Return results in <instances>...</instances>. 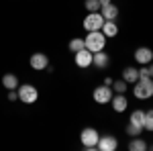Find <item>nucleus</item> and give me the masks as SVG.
I'll list each match as a JSON object with an SVG mask.
<instances>
[{"label": "nucleus", "instance_id": "nucleus-14", "mask_svg": "<svg viewBox=\"0 0 153 151\" xmlns=\"http://www.w3.org/2000/svg\"><path fill=\"white\" fill-rule=\"evenodd\" d=\"M100 14L104 16V21H117L118 6H114V4L110 2V4H106V6H102V8H100Z\"/></svg>", "mask_w": 153, "mask_h": 151}, {"label": "nucleus", "instance_id": "nucleus-16", "mask_svg": "<svg viewBox=\"0 0 153 151\" xmlns=\"http://www.w3.org/2000/svg\"><path fill=\"white\" fill-rule=\"evenodd\" d=\"M123 80L127 82V84H135V82L139 80V70H135V68H125L123 70Z\"/></svg>", "mask_w": 153, "mask_h": 151}, {"label": "nucleus", "instance_id": "nucleus-8", "mask_svg": "<svg viewBox=\"0 0 153 151\" xmlns=\"http://www.w3.org/2000/svg\"><path fill=\"white\" fill-rule=\"evenodd\" d=\"M29 63H31V68H33V70L43 71V70H47V65H49V57L45 55V53L37 51V53H33V55H31Z\"/></svg>", "mask_w": 153, "mask_h": 151}, {"label": "nucleus", "instance_id": "nucleus-25", "mask_svg": "<svg viewBox=\"0 0 153 151\" xmlns=\"http://www.w3.org/2000/svg\"><path fill=\"white\" fill-rule=\"evenodd\" d=\"M98 2H100V8H102V6H106V4H110L112 0H98Z\"/></svg>", "mask_w": 153, "mask_h": 151}, {"label": "nucleus", "instance_id": "nucleus-26", "mask_svg": "<svg viewBox=\"0 0 153 151\" xmlns=\"http://www.w3.org/2000/svg\"><path fill=\"white\" fill-rule=\"evenodd\" d=\"M147 70H149V76H151V78H153V61H151V63H149V65H147Z\"/></svg>", "mask_w": 153, "mask_h": 151}, {"label": "nucleus", "instance_id": "nucleus-9", "mask_svg": "<svg viewBox=\"0 0 153 151\" xmlns=\"http://www.w3.org/2000/svg\"><path fill=\"white\" fill-rule=\"evenodd\" d=\"M135 61L141 65H149L153 61V49L149 47H137L135 49Z\"/></svg>", "mask_w": 153, "mask_h": 151}, {"label": "nucleus", "instance_id": "nucleus-15", "mask_svg": "<svg viewBox=\"0 0 153 151\" xmlns=\"http://www.w3.org/2000/svg\"><path fill=\"white\" fill-rule=\"evenodd\" d=\"M2 86H4L6 90H16V88H19V78H16L14 74H4V76H2Z\"/></svg>", "mask_w": 153, "mask_h": 151}, {"label": "nucleus", "instance_id": "nucleus-2", "mask_svg": "<svg viewBox=\"0 0 153 151\" xmlns=\"http://www.w3.org/2000/svg\"><path fill=\"white\" fill-rule=\"evenodd\" d=\"M84 43H86V49L96 53V51H102L106 47V37L102 31H88V35L84 37Z\"/></svg>", "mask_w": 153, "mask_h": 151}, {"label": "nucleus", "instance_id": "nucleus-19", "mask_svg": "<svg viewBox=\"0 0 153 151\" xmlns=\"http://www.w3.org/2000/svg\"><path fill=\"white\" fill-rule=\"evenodd\" d=\"M129 121L135 123V125H139V127H143V123H145V110H133Z\"/></svg>", "mask_w": 153, "mask_h": 151}, {"label": "nucleus", "instance_id": "nucleus-17", "mask_svg": "<svg viewBox=\"0 0 153 151\" xmlns=\"http://www.w3.org/2000/svg\"><path fill=\"white\" fill-rule=\"evenodd\" d=\"M129 151H147V143L141 139V135L129 141Z\"/></svg>", "mask_w": 153, "mask_h": 151}, {"label": "nucleus", "instance_id": "nucleus-1", "mask_svg": "<svg viewBox=\"0 0 153 151\" xmlns=\"http://www.w3.org/2000/svg\"><path fill=\"white\" fill-rule=\"evenodd\" d=\"M133 94H135V98H139V100H147V98H151L153 96V78H139V80L133 84Z\"/></svg>", "mask_w": 153, "mask_h": 151}, {"label": "nucleus", "instance_id": "nucleus-3", "mask_svg": "<svg viewBox=\"0 0 153 151\" xmlns=\"http://www.w3.org/2000/svg\"><path fill=\"white\" fill-rule=\"evenodd\" d=\"M98 139H100V135H98V131H96L94 127H86V129H82V133H80V141H82L84 149H88V151L98 149Z\"/></svg>", "mask_w": 153, "mask_h": 151}, {"label": "nucleus", "instance_id": "nucleus-10", "mask_svg": "<svg viewBox=\"0 0 153 151\" xmlns=\"http://www.w3.org/2000/svg\"><path fill=\"white\" fill-rule=\"evenodd\" d=\"M118 147V141L112 135H104L98 139V151H114Z\"/></svg>", "mask_w": 153, "mask_h": 151}, {"label": "nucleus", "instance_id": "nucleus-5", "mask_svg": "<svg viewBox=\"0 0 153 151\" xmlns=\"http://www.w3.org/2000/svg\"><path fill=\"white\" fill-rule=\"evenodd\" d=\"M112 96H114L112 88H110V86H106V84L96 86L94 92H92V98H94V102H98V104H108V102L112 100Z\"/></svg>", "mask_w": 153, "mask_h": 151}, {"label": "nucleus", "instance_id": "nucleus-24", "mask_svg": "<svg viewBox=\"0 0 153 151\" xmlns=\"http://www.w3.org/2000/svg\"><path fill=\"white\" fill-rule=\"evenodd\" d=\"M8 100H10V102L19 100V92H16V90H8Z\"/></svg>", "mask_w": 153, "mask_h": 151}, {"label": "nucleus", "instance_id": "nucleus-20", "mask_svg": "<svg viewBox=\"0 0 153 151\" xmlns=\"http://www.w3.org/2000/svg\"><path fill=\"white\" fill-rule=\"evenodd\" d=\"M70 51L71 53H76V51H80V49H84V47H86V43H84V39L82 37H76V39H71L70 41Z\"/></svg>", "mask_w": 153, "mask_h": 151}, {"label": "nucleus", "instance_id": "nucleus-12", "mask_svg": "<svg viewBox=\"0 0 153 151\" xmlns=\"http://www.w3.org/2000/svg\"><path fill=\"white\" fill-rule=\"evenodd\" d=\"M110 104H112V108H114V112H125L127 106H129V100H127L125 94H117V96H112Z\"/></svg>", "mask_w": 153, "mask_h": 151}, {"label": "nucleus", "instance_id": "nucleus-4", "mask_svg": "<svg viewBox=\"0 0 153 151\" xmlns=\"http://www.w3.org/2000/svg\"><path fill=\"white\" fill-rule=\"evenodd\" d=\"M16 92H19V100L25 102V104H35L39 100V90L33 84H19Z\"/></svg>", "mask_w": 153, "mask_h": 151}, {"label": "nucleus", "instance_id": "nucleus-6", "mask_svg": "<svg viewBox=\"0 0 153 151\" xmlns=\"http://www.w3.org/2000/svg\"><path fill=\"white\" fill-rule=\"evenodd\" d=\"M82 25H84L86 31H100L102 25H104V16L100 14V10H98V12H88Z\"/></svg>", "mask_w": 153, "mask_h": 151}, {"label": "nucleus", "instance_id": "nucleus-11", "mask_svg": "<svg viewBox=\"0 0 153 151\" xmlns=\"http://www.w3.org/2000/svg\"><path fill=\"white\" fill-rule=\"evenodd\" d=\"M108 63H110V55L104 53V49L94 53V57H92V65H96L98 70H106V68H108Z\"/></svg>", "mask_w": 153, "mask_h": 151}, {"label": "nucleus", "instance_id": "nucleus-22", "mask_svg": "<svg viewBox=\"0 0 153 151\" xmlns=\"http://www.w3.org/2000/svg\"><path fill=\"white\" fill-rule=\"evenodd\" d=\"M112 88H114V92L117 94H125L127 92V88H129V84L125 80H117V82H112Z\"/></svg>", "mask_w": 153, "mask_h": 151}, {"label": "nucleus", "instance_id": "nucleus-18", "mask_svg": "<svg viewBox=\"0 0 153 151\" xmlns=\"http://www.w3.org/2000/svg\"><path fill=\"white\" fill-rule=\"evenodd\" d=\"M143 131H145L143 127H139V125H135V123H131V121H129V125L125 127V133H127L129 137H139V135H141Z\"/></svg>", "mask_w": 153, "mask_h": 151}, {"label": "nucleus", "instance_id": "nucleus-23", "mask_svg": "<svg viewBox=\"0 0 153 151\" xmlns=\"http://www.w3.org/2000/svg\"><path fill=\"white\" fill-rule=\"evenodd\" d=\"M84 6H86V10H88V12H98V10H100V2H98V0H86Z\"/></svg>", "mask_w": 153, "mask_h": 151}, {"label": "nucleus", "instance_id": "nucleus-13", "mask_svg": "<svg viewBox=\"0 0 153 151\" xmlns=\"http://www.w3.org/2000/svg\"><path fill=\"white\" fill-rule=\"evenodd\" d=\"M100 31L104 33L106 39H114V37L118 35V25L114 23V21H104V25H102Z\"/></svg>", "mask_w": 153, "mask_h": 151}, {"label": "nucleus", "instance_id": "nucleus-7", "mask_svg": "<svg viewBox=\"0 0 153 151\" xmlns=\"http://www.w3.org/2000/svg\"><path fill=\"white\" fill-rule=\"evenodd\" d=\"M92 57H94V53H92L90 49H86V47L74 53V61H76V65L82 68V70H86V68L92 65Z\"/></svg>", "mask_w": 153, "mask_h": 151}, {"label": "nucleus", "instance_id": "nucleus-21", "mask_svg": "<svg viewBox=\"0 0 153 151\" xmlns=\"http://www.w3.org/2000/svg\"><path fill=\"white\" fill-rule=\"evenodd\" d=\"M143 129H145V131H149V133H153V108L145 112V123H143Z\"/></svg>", "mask_w": 153, "mask_h": 151}]
</instances>
